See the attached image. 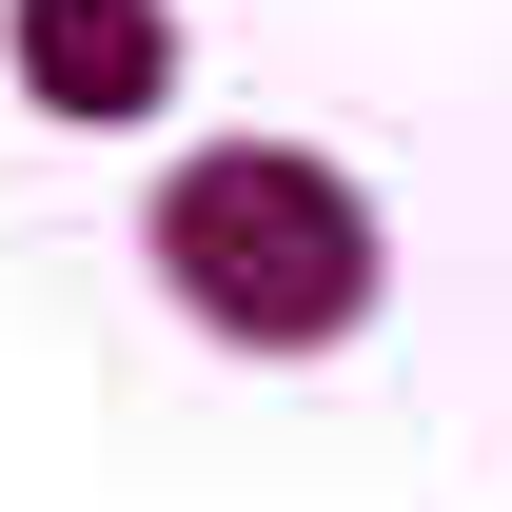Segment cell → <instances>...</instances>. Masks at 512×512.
<instances>
[{
  "instance_id": "obj_1",
  "label": "cell",
  "mask_w": 512,
  "mask_h": 512,
  "mask_svg": "<svg viewBox=\"0 0 512 512\" xmlns=\"http://www.w3.org/2000/svg\"><path fill=\"white\" fill-rule=\"evenodd\" d=\"M375 276H394L375 197L335 158H296V138H217V158L158 178V296L197 335H237V355H335L375 316Z\"/></svg>"
},
{
  "instance_id": "obj_2",
  "label": "cell",
  "mask_w": 512,
  "mask_h": 512,
  "mask_svg": "<svg viewBox=\"0 0 512 512\" xmlns=\"http://www.w3.org/2000/svg\"><path fill=\"white\" fill-rule=\"evenodd\" d=\"M0 60L40 119H158L178 99V0H0Z\"/></svg>"
}]
</instances>
